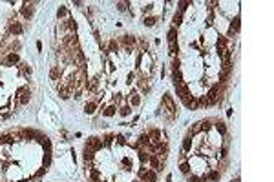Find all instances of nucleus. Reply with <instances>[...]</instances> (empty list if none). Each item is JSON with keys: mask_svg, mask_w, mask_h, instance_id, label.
I'll return each mask as SVG.
<instances>
[{"mask_svg": "<svg viewBox=\"0 0 274 182\" xmlns=\"http://www.w3.org/2000/svg\"><path fill=\"white\" fill-rule=\"evenodd\" d=\"M102 147H104L102 140L97 138V137H93V138H88V142H86V146H84V149H92V151L97 153L99 149H102Z\"/></svg>", "mask_w": 274, "mask_h": 182, "instance_id": "nucleus-1", "label": "nucleus"}, {"mask_svg": "<svg viewBox=\"0 0 274 182\" xmlns=\"http://www.w3.org/2000/svg\"><path fill=\"white\" fill-rule=\"evenodd\" d=\"M148 164L154 167V171H161L163 170V160L157 157V155H152L150 153V157H148Z\"/></svg>", "mask_w": 274, "mask_h": 182, "instance_id": "nucleus-2", "label": "nucleus"}, {"mask_svg": "<svg viewBox=\"0 0 274 182\" xmlns=\"http://www.w3.org/2000/svg\"><path fill=\"white\" fill-rule=\"evenodd\" d=\"M22 31H24V28H22V24L20 22H15V24H11V28H9V33L11 35H22Z\"/></svg>", "mask_w": 274, "mask_h": 182, "instance_id": "nucleus-3", "label": "nucleus"}, {"mask_svg": "<svg viewBox=\"0 0 274 182\" xmlns=\"http://www.w3.org/2000/svg\"><path fill=\"white\" fill-rule=\"evenodd\" d=\"M170 57L172 58H179V44L175 42H170Z\"/></svg>", "mask_w": 274, "mask_h": 182, "instance_id": "nucleus-4", "label": "nucleus"}, {"mask_svg": "<svg viewBox=\"0 0 274 182\" xmlns=\"http://www.w3.org/2000/svg\"><path fill=\"white\" fill-rule=\"evenodd\" d=\"M214 122H216V129H217V133H221L223 137H227L229 131H227V126H225V122H221V120H214Z\"/></svg>", "mask_w": 274, "mask_h": 182, "instance_id": "nucleus-5", "label": "nucleus"}, {"mask_svg": "<svg viewBox=\"0 0 274 182\" xmlns=\"http://www.w3.org/2000/svg\"><path fill=\"white\" fill-rule=\"evenodd\" d=\"M115 113H117V107H115V106H108V107H104V109H102V115L108 117V118L113 117Z\"/></svg>", "mask_w": 274, "mask_h": 182, "instance_id": "nucleus-6", "label": "nucleus"}, {"mask_svg": "<svg viewBox=\"0 0 274 182\" xmlns=\"http://www.w3.org/2000/svg\"><path fill=\"white\" fill-rule=\"evenodd\" d=\"M95 109H97V104H95V102H86V104H84V111L88 113V115L95 113Z\"/></svg>", "mask_w": 274, "mask_h": 182, "instance_id": "nucleus-7", "label": "nucleus"}, {"mask_svg": "<svg viewBox=\"0 0 274 182\" xmlns=\"http://www.w3.org/2000/svg\"><path fill=\"white\" fill-rule=\"evenodd\" d=\"M18 62V55L17 53H9L8 57H6V64H17Z\"/></svg>", "mask_w": 274, "mask_h": 182, "instance_id": "nucleus-8", "label": "nucleus"}, {"mask_svg": "<svg viewBox=\"0 0 274 182\" xmlns=\"http://www.w3.org/2000/svg\"><path fill=\"white\" fill-rule=\"evenodd\" d=\"M181 20H183V13H175L174 18H172V24H174V28H179L181 26Z\"/></svg>", "mask_w": 274, "mask_h": 182, "instance_id": "nucleus-9", "label": "nucleus"}, {"mask_svg": "<svg viewBox=\"0 0 274 182\" xmlns=\"http://www.w3.org/2000/svg\"><path fill=\"white\" fill-rule=\"evenodd\" d=\"M190 147H192V135L188 133L187 138H185V142H183V149L185 151H190Z\"/></svg>", "mask_w": 274, "mask_h": 182, "instance_id": "nucleus-10", "label": "nucleus"}, {"mask_svg": "<svg viewBox=\"0 0 274 182\" xmlns=\"http://www.w3.org/2000/svg\"><path fill=\"white\" fill-rule=\"evenodd\" d=\"M31 15H33V9H31V6H24V9H22V17L24 18H31Z\"/></svg>", "mask_w": 274, "mask_h": 182, "instance_id": "nucleus-11", "label": "nucleus"}, {"mask_svg": "<svg viewBox=\"0 0 274 182\" xmlns=\"http://www.w3.org/2000/svg\"><path fill=\"white\" fill-rule=\"evenodd\" d=\"M122 44L132 46V48H134V46H135V38H134V37H130V35H124V37H122Z\"/></svg>", "mask_w": 274, "mask_h": 182, "instance_id": "nucleus-12", "label": "nucleus"}, {"mask_svg": "<svg viewBox=\"0 0 274 182\" xmlns=\"http://www.w3.org/2000/svg\"><path fill=\"white\" fill-rule=\"evenodd\" d=\"M175 38H177V29L175 28H170V31H168V42H174Z\"/></svg>", "mask_w": 274, "mask_h": 182, "instance_id": "nucleus-13", "label": "nucleus"}, {"mask_svg": "<svg viewBox=\"0 0 274 182\" xmlns=\"http://www.w3.org/2000/svg\"><path fill=\"white\" fill-rule=\"evenodd\" d=\"M179 170H181L185 175H188V171H190V162H187V160H183V162H181V166H179Z\"/></svg>", "mask_w": 274, "mask_h": 182, "instance_id": "nucleus-14", "label": "nucleus"}, {"mask_svg": "<svg viewBox=\"0 0 274 182\" xmlns=\"http://www.w3.org/2000/svg\"><path fill=\"white\" fill-rule=\"evenodd\" d=\"M59 95H60V98H70V95H71V91L70 89H66V87H60V91H59Z\"/></svg>", "mask_w": 274, "mask_h": 182, "instance_id": "nucleus-15", "label": "nucleus"}, {"mask_svg": "<svg viewBox=\"0 0 274 182\" xmlns=\"http://www.w3.org/2000/svg\"><path fill=\"white\" fill-rule=\"evenodd\" d=\"M130 104H132V106H139L141 104V97L139 95H132V97H130Z\"/></svg>", "mask_w": 274, "mask_h": 182, "instance_id": "nucleus-16", "label": "nucleus"}, {"mask_svg": "<svg viewBox=\"0 0 274 182\" xmlns=\"http://www.w3.org/2000/svg\"><path fill=\"white\" fill-rule=\"evenodd\" d=\"M130 113H132V106H124V107H121V117H128Z\"/></svg>", "mask_w": 274, "mask_h": 182, "instance_id": "nucleus-17", "label": "nucleus"}, {"mask_svg": "<svg viewBox=\"0 0 274 182\" xmlns=\"http://www.w3.org/2000/svg\"><path fill=\"white\" fill-rule=\"evenodd\" d=\"M155 22H157V18H155V17H148V18H145V26H148V28H152Z\"/></svg>", "mask_w": 274, "mask_h": 182, "instance_id": "nucleus-18", "label": "nucleus"}, {"mask_svg": "<svg viewBox=\"0 0 274 182\" xmlns=\"http://www.w3.org/2000/svg\"><path fill=\"white\" fill-rule=\"evenodd\" d=\"M57 17H59V18H64V17H68V9H66V8H60V9L57 11Z\"/></svg>", "mask_w": 274, "mask_h": 182, "instance_id": "nucleus-19", "label": "nucleus"}, {"mask_svg": "<svg viewBox=\"0 0 274 182\" xmlns=\"http://www.w3.org/2000/svg\"><path fill=\"white\" fill-rule=\"evenodd\" d=\"M188 180L190 182H203V179L199 177V175H188Z\"/></svg>", "mask_w": 274, "mask_h": 182, "instance_id": "nucleus-20", "label": "nucleus"}, {"mask_svg": "<svg viewBox=\"0 0 274 182\" xmlns=\"http://www.w3.org/2000/svg\"><path fill=\"white\" fill-rule=\"evenodd\" d=\"M57 77H60V69H57V67H53V69H51V78L55 80Z\"/></svg>", "mask_w": 274, "mask_h": 182, "instance_id": "nucleus-21", "label": "nucleus"}, {"mask_svg": "<svg viewBox=\"0 0 274 182\" xmlns=\"http://www.w3.org/2000/svg\"><path fill=\"white\" fill-rule=\"evenodd\" d=\"M126 6H128L126 2H119V4H117V9H119V11H126Z\"/></svg>", "mask_w": 274, "mask_h": 182, "instance_id": "nucleus-22", "label": "nucleus"}, {"mask_svg": "<svg viewBox=\"0 0 274 182\" xmlns=\"http://www.w3.org/2000/svg\"><path fill=\"white\" fill-rule=\"evenodd\" d=\"M110 49H112V51L117 49V42H115V40H112V42H110Z\"/></svg>", "mask_w": 274, "mask_h": 182, "instance_id": "nucleus-23", "label": "nucleus"}, {"mask_svg": "<svg viewBox=\"0 0 274 182\" xmlns=\"http://www.w3.org/2000/svg\"><path fill=\"white\" fill-rule=\"evenodd\" d=\"M179 6H181V9H187V6H190V2H181Z\"/></svg>", "mask_w": 274, "mask_h": 182, "instance_id": "nucleus-24", "label": "nucleus"}, {"mask_svg": "<svg viewBox=\"0 0 274 182\" xmlns=\"http://www.w3.org/2000/svg\"><path fill=\"white\" fill-rule=\"evenodd\" d=\"M232 182H239V179H234V180H232Z\"/></svg>", "mask_w": 274, "mask_h": 182, "instance_id": "nucleus-25", "label": "nucleus"}, {"mask_svg": "<svg viewBox=\"0 0 274 182\" xmlns=\"http://www.w3.org/2000/svg\"><path fill=\"white\" fill-rule=\"evenodd\" d=\"M134 182H141V180H134Z\"/></svg>", "mask_w": 274, "mask_h": 182, "instance_id": "nucleus-26", "label": "nucleus"}]
</instances>
